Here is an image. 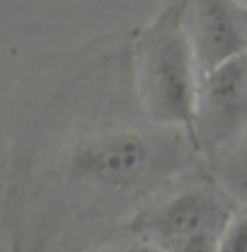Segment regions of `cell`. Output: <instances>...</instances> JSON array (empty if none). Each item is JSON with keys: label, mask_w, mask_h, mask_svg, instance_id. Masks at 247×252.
<instances>
[{"label": "cell", "mask_w": 247, "mask_h": 252, "mask_svg": "<svg viewBox=\"0 0 247 252\" xmlns=\"http://www.w3.org/2000/svg\"><path fill=\"white\" fill-rule=\"evenodd\" d=\"M131 73L138 107L148 124L182 131L191 141L201 68L185 27L182 0H167L153 20L136 32Z\"/></svg>", "instance_id": "cell-1"}, {"label": "cell", "mask_w": 247, "mask_h": 252, "mask_svg": "<svg viewBox=\"0 0 247 252\" xmlns=\"http://www.w3.org/2000/svg\"><path fill=\"white\" fill-rule=\"evenodd\" d=\"M238 201L214 182L172 189L131 219V233L165 252H211Z\"/></svg>", "instance_id": "cell-2"}, {"label": "cell", "mask_w": 247, "mask_h": 252, "mask_svg": "<svg viewBox=\"0 0 247 252\" xmlns=\"http://www.w3.org/2000/svg\"><path fill=\"white\" fill-rule=\"evenodd\" d=\"M167 170L165 148L128 126L102 128L80 138L65 158L70 182L107 194H124Z\"/></svg>", "instance_id": "cell-3"}, {"label": "cell", "mask_w": 247, "mask_h": 252, "mask_svg": "<svg viewBox=\"0 0 247 252\" xmlns=\"http://www.w3.org/2000/svg\"><path fill=\"white\" fill-rule=\"evenodd\" d=\"M247 131V54L201 73L194 117V151L214 158Z\"/></svg>", "instance_id": "cell-4"}, {"label": "cell", "mask_w": 247, "mask_h": 252, "mask_svg": "<svg viewBox=\"0 0 247 252\" xmlns=\"http://www.w3.org/2000/svg\"><path fill=\"white\" fill-rule=\"evenodd\" d=\"M182 15L201 73L247 54L245 0H182Z\"/></svg>", "instance_id": "cell-5"}, {"label": "cell", "mask_w": 247, "mask_h": 252, "mask_svg": "<svg viewBox=\"0 0 247 252\" xmlns=\"http://www.w3.org/2000/svg\"><path fill=\"white\" fill-rule=\"evenodd\" d=\"M209 160L214 165V180L238 204H247V131Z\"/></svg>", "instance_id": "cell-6"}, {"label": "cell", "mask_w": 247, "mask_h": 252, "mask_svg": "<svg viewBox=\"0 0 247 252\" xmlns=\"http://www.w3.org/2000/svg\"><path fill=\"white\" fill-rule=\"evenodd\" d=\"M218 252H247V204H238L230 214L218 238Z\"/></svg>", "instance_id": "cell-7"}, {"label": "cell", "mask_w": 247, "mask_h": 252, "mask_svg": "<svg viewBox=\"0 0 247 252\" xmlns=\"http://www.w3.org/2000/svg\"><path fill=\"white\" fill-rule=\"evenodd\" d=\"M245 2H247V0H245Z\"/></svg>", "instance_id": "cell-8"}]
</instances>
